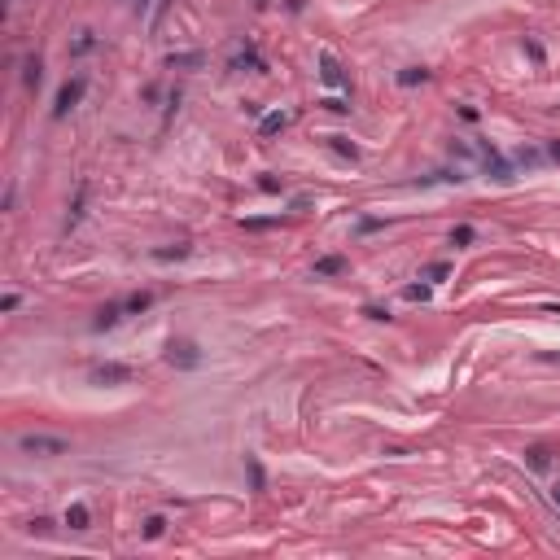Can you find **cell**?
<instances>
[{
	"label": "cell",
	"mask_w": 560,
	"mask_h": 560,
	"mask_svg": "<svg viewBox=\"0 0 560 560\" xmlns=\"http://www.w3.org/2000/svg\"><path fill=\"white\" fill-rule=\"evenodd\" d=\"M18 451L22 456H35V460H53V456H66L70 443L57 434H22L18 438Z\"/></svg>",
	"instance_id": "obj_1"
},
{
	"label": "cell",
	"mask_w": 560,
	"mask_h": 560,
	"mask_svg": "<svg viewBox=\"0 0 560 560\" xmlns=\"http://www.w3.org/2000/svg\"><path fill=\"white\" fill-rule=\"evenodd\" d=\"M83 92H88V79H83V75L66 79L62 88H57V97H53V118H66V114L83 101Z\"/></svg>",
	"instance_id": "obj_2"
},
{
	"label": "cell",
	"mask_w": 560,
	"mask_h": 560,
	"mask_svg": "<svg viewBox=\"0 0 560 560\" xmlns=\"http://www.w3.org/2000/svg\"><path fill=\"white\" fill-rule=\"evenodd\" d=\"M320 79H324V88H341V92H350V75H346V66H341L328 49L320 53Z\"/></svg>",
	"instance_id": "obj_3"
},
{
	"label": "cell",
	"mask_w": 560,
	"mask_h": 560,
	"mask_svg": "<svg viewBox=\"0 0 560 560\" xmlns=\"http://www.w3.org/2000/svg\"><path fill=\"white\" fill-rule=\"evenodd\" d=\"M228 70H249V75H263V70H267V62H263V53L254 49V40H245L241 49H236V53L228 57Z\"/></svg>",
	"instance_id": "obj_4"
},
{
	"label": "cell",
	"mask_w": 560,
	"mask_h": 560,
	"mask_svg": "<svg viewBox=\"0 0 560 560\" xmlns=\"http://www.w3.org/2000/svg\"><path fill=\"white\" fill-rule=\"evenodd\" d=\"M136 372H132V368H127V363H97V368H92V381H97V385H127V381H132Z\"/></svg>",
	"instance_id": "obj_5"
},
{
	"label": "cell",
	"mask_w": 560,
	"mask_h": 560,
	"mask_svg": "<svg viewBox=\"0 0 560 560\" xmlns=\"http://www.w3.org/2000/svg\"><path fill=\"white\" fill-rule=\"evenodd\" d=\"M289 123H293V110H271V114H263V118H258V140L280 136Z\"/></svg>",
	"instance_id": "obj_6"
},
{
	"label": "cell",
	"mask_w": 560,
	"mask_h": 560,
	"mask_svg": "<svg viewBox=\"0 0 560 560\" xmlns=\"http://www.w3.org/2000/svg\"><path fill=\"white\" fill-rule=\"evenodd\" d=\"M166 363L171 368H197L201 355H197L193 341H171V346H166Z\"/></svg>",
	"instance_id": "obj_7"
},
{
	"label": "cell",
	"mask_w": 560,
	"mask_h": 560,
	"mask_svg": "<svg viewBox=\"0 0 560 560\" xmlns=\"http://www.w3.org/2000/svg\"><path fill=\"white\" fill-rule=\"evenodd\" d=\"M127 320V311H123V298H118V302H105L101 311H97V320H92V328L97 333H105V328H118Z\"/></svg>",
	"instance_id": "obj_8"
},
{
	"label": "cell",
	"mask_w": 560,
	"mask_h": 560,
	"mask_svg": "<svg viewBox=\"0 0 560 560\" xmlns=\"http://www.w3.org/2000/svg\"><path fill=\"white\" fill-rule=\"evenodd\" d=\"M350 263H346V254H324V258H315V267H311V276L315 280H328V276H341Z\"/></svg>",
	"instance_id": "obj_9"
},
{
	"label": "cell",
	"mask_w": 560,
	"mask_h": 560,
	"mask_svg": "<svg viewBox=\"0 0 560 560\" xmlns=\"http://www.w3.org/2000/svg\"><path fill=\"white\" fill-rule=\"evenodd\" d=\"M40 79H44V62H40V53H27V57H22V88L35 92V88H40Z\"/></svg>",
	"instance_id": "obj_10"
},
{
	"label": "cell",
	"mask_w": 560,
	"mask_h": 560,
	"mask_svg": "<svg viewBox=\"0 0 560 560\" xmlns=\"http://www.w3.org/2000/svg\"><path fill=\"white\" fill-rule=\"evenodd\" d=\"M62 521H66L70 530H88V526H92V512H88V504H79V499H75V504H66Z\"/></svg>",
	"instance_id": "obj_11"
},
{
	"label": "cell",
	"mask_w": 560,
	"mask_h": 560,
	"mask_svg": "<svg viewBox=\"0 0 560 560\" xmlns=\"http://www.w3.org/2000/svg\"><path fill=\"white\" fill-rule=\"evenodd\" d=\"M149 306H153V293H149V289H140V293H127V298H123V311H127V320H132V315H145Z\"/></svg>",
	"instance_id": "obj_12"
},
{
	"label": "cell",
	"mask_w": 560,
	"mask_h": 560,
	"mask_svg": "<svg viewBox=\"0 0 560 560\" xmlns=\"http://www.w3.org/2000/svg\"><path fill=\"white\" fill-rule=\"evenodd\" d=\"M83 206H88V184H79L75 201H70V214H66V232H75V228H79V219H83Z\"/></svg>",
	"instance_id": "obj_13"
},
{
	"label": "cell",
	"mask_w": 560,
	"mask_h": 560,
	"mask_svg": "<svg viewBox=\"0 0 560 560\" xmlns=\"http://www.w3.org/2000/svg\"><path fill=\"white\" fill-rule=\"evenodd\" d=\"M328 149L337 153V158H346V162H355V158H359V145H355L350 136H328Z\"/></svg>",
	"instance_id": "obj_14"
},
{
	"label": "cell",
	"mask_w": 560,
	"mask_h": 560,
	"mask_svg": "<svg viewBox=\"0 0 560 560\" xmlns=\"http://www.w3.org/2000/svg\"><path fill=\"white\" fill-rule=\"evenodd\" d=\"M473 241H478V232H473L469 223H456V228H451V236H447V245H451V249H469Z\"/></svg>",
	"instance_id": "obj_15"
},
{
	"label": "cell",
	"mask_w": 560,
	"mask_h": 560,
	"mask_svg": "<svg viewBox=\"0 0 560 560\" xmlns=\"http://www.w3.org/2000/svg\"><path fill=\"white\" fill-rule=\"evenodd\" d=\"M416 83H429V70L425 66H403L399 70V88H416Z\"/></svg>",
	"instance_id": "obj_16"
},
{
	"label": "cell",
	"mask_w": 560,
	"mask_h": 560,
	"mask_svg": "<svg viewBox=\"0 0 560 560\" xmlns=\"http://www.w3.org/2000/svg\"><path fill=\"white\" fill-rule=\"evenodd\" d=\"M193 254V245L188 241H180V245H162V249H153V258H158V263H171V258H188Z\"/></svg>",
	"instance_id": "obj_17"
},
{
	"label": "cell",
	"mask_w": 560,
	"mask_h": 560,
	"mask_svg": "<svg viewBox=\"0 0 560 560\" xmlns=\"http://www.w3.org/2000/svg\"><path fill=\"white\" fill-rule=\"evenodd\" d=\"M526 464H530L534 473H543L547 464H552V456H547V447H530V451H526Z\"/></svg>",
	"instance_id": "obj_18"
},
{
	"label": "cell",
	"mask_w": 560,
	"mask_h": 560,
	"mask_svg": "<svg viewBox=\"0 0 560 560\" xmlns=\"http://www.w3.org/2000/svg\"><path fill=\"white\" fill-rule=\"evenodd\" d=\"M429 293H434V284H429V280L407 284V289H403V298H407V302H429Z\"/></svg>",
	"instance_id": "obj_19"
},
{
	"label": "cell",
	"mask_w": 560,
	"mask_h": 560,
	"mask_svg": "<svg viewBox=\"0 0 560 560\" xmlns=\"http://www.w3.org/2000/svg\"><path fill=\"white\" fill-rule=\"evenodd\" d=\"M92 49H97V35H92V31H79V40L70 44V53H75V57H83V53H92Z\"/></svg>",
	"instance_id": "obj_20"
},
{
	"label": "cell",
	"mask_w": 560,
	"mask_h": 560,
	"mask_svg": "<svg viewBox=\"0 0 560 560\" xmlns=\"http://www.w3.org/2000/svg\"><path fill=\"white\" fill-rule=\"evenodd\" d=\"M166 66H171V70H180V66H201V53H171V57H166Z\"/></svg>",
	"instance_id": "obj_21"
},
{
	"label": "cell",
	"mask_w": 560,
	"mask_h": 560,
	"mask_svg": "<svg viewBox=\"0 0 560 560\" xmlns=\"http://www.w3.org/2000/svg\"><path fill=\"white\" fill-rule=\"evenodd\" d=\"M451 276V263H434V267H425V276L421 280H429V284H443Z\"/></svg>",
	"instance_id": "obj_22"
},
{
	"label": "cell",
	"mask_w": 560,
	"mask_h": 560,
	"mask_svg": "<svg viewBox=\"0 0 560 560\" xmlns=\"http://www.w3.org/2000/svg\"><path fill=\"white\" fill-rule=\"evenodd\" d=\"M162 534H166V517H149L145 521V539L153 543V539H162Z\"/></svg>",
	"instance_id": "obj_23"
},
{
	"label": "cell",
	"mask_w": 560,
	"mask_h": 560,
	"mask_svg": "<svg viewBox=\"0 0 560 560\" xmlns=\"http://www.w3.org/2000/svg\"><path fill=\"white\" fill-rule=\"evenodd\" d=\"M320 105H324V110H333V114H350V101H346V97H324Z\"/></svg>",
	"instance_id": "obj_24"
},
{
	"label": "cell",
	"mask_w": 560,
	"mask_h": 560,
	"mask_svg": "<svg viewBox=\"0 0 560 560\" xmlns=\"http://www.w3.org/2000/svg\"><path fill=\"white\" fill-rule=\"evenodd\" d=\"M249 486H254V491H263V486H267V478H263V464H258V460H249Z\"/></svg>",
	"instance_id": "obj_25"
},
{
	"label": "cell",
	"mask_w": 560,
	"mask_h": 560,
	"mask_svg": "<svg viewBox=\"0 0 560 560\" xmlns=\"http://www.w3.org/2000/svg\"><path fill=\"white\" fill-rule=\"evenodd\" d=\"M258 188H263V193H284V180H276V175H258Z\"/></svg>",
	"instance_id": "obj_26"
},
{
	"label": "cell",
	"mask_w": 560,
	"mask_h": 560,
	"mask_svg": "<svg viewBox=\"0 0 560 560\" xmlns=\"http://www.w3.org/2000/svg\"><path fill=\"white\" fill-rule=\"evenodd\" d=\"M526 53H530V62H539V66L547 62V53H543V44H539V40H530V35H526Z\"/></svg>",
	"instance_id": "obj_27"
},
{
	"label": "cell",
	"mask_w": 560,
	"mask_h": 560,
	"mask_svg": "<svg viewBox=\"0 0 560 560\" xmlns=\"http://www.w3.org/2000/svg\"><path fill=\"white\" fill-rule=\"evenodd\" d=\"M363 315H368V320H390V306H381V302H368V306H363Z\"/></svg>",
	"instance_id": "obj_28"
},
{
	"label": "cell",
	"mask_w": 560,
	"mask_h": 560,
	"mask_svg": "<svg viewBox=\"0 0 560 560\" xmlns=\"http://www.w3.org/2000/svg\"><path fill=\"white\" fill-rule=\"evenodd\" d=\"M280 219H241V228H249V232H258V228H276Z\"/></svg>",
	"instance_id": "obj_29"
},
{
	"label": "cell",
	"mask_w": 560,
	"mask_h": 560,
	"mask_svg": "<svg viewBox=\"0 0 560 560\" xmlns=\"http://www.w3.org/2000/svg\"><path fill=\"white\" fill-rule=\"evenodd\" d=\"M18 306H22V298H18V293H5V298H0V311H5V315H9V311H18Z\"/></svg>",
	"instance_id": "obj_30"
},
{
	"label": "cell",
	"mask_w": 560,
	"mask_h": 560,
	"mask_svg": "<svg viewBox=\"0 0 560 560\" xmlns=\"http://www.w3.org/2000/svg\"><path fill=\"white\" fill-rule=\"evenodd\" d=\"M460 118L464 123H478V105H460Z\"/></svg>",
	"instance_id": "obj_31"
},
{
	"label": "cell",
	"mask_w": 560,
	"mask_h": 560,
	"mask_svg": "<svg viewBox=\"0 0 560 560\" xmlns=\"http://www.w3.org/2000/svg\"><path fill=\"white\" fill-rule=\"evenodd\" d=\"M547 158H560V140H552V145H547Z\"/></svg>",
	"instance_id": "obj_32"
},
{
	"label": "cell",
	"mask_w": 560,
	"mask_h": 560,
	"mask_svg": "<svg viewBox=\"0 0 560 560\" xmlns=\"http://www.w3.org/2000/svg\"><path fill=\"white\" fill-rule=\"evenodd\" d=\"M136 9H145V14H149V9H153V0H136Z\"/></svg>",
	"instance_id": "obj_33"
},
{
	"label": "cell",
	"mask_w": 560,
	"mask_h": 560,
	"mask_svg": "<svg viewBox=\"0 0 560 560\" xmlns=\"http://www.w3.org/2000/svg\"><path fill=\"white\" fill-rule=\"evenodd\" d=\"M552 504H556V508H560V486H552Z\"/></svg>",
	"instance_id": "obj_34"
},
{
	"label": "cell",
	"mask_w": 560,
	"mask_h": 560,
	"mask_svg": "<svg viewBox=\"0 0 560 560\" xmlns=\"http://www.w3.org/2000/svg\"><path fill=\"white\" fill-rule=\"evenodd\" d=\"M254 5H267V0H254Z\"/></svg>",
	"instance_id": "obj_35"
}]
</instances>
